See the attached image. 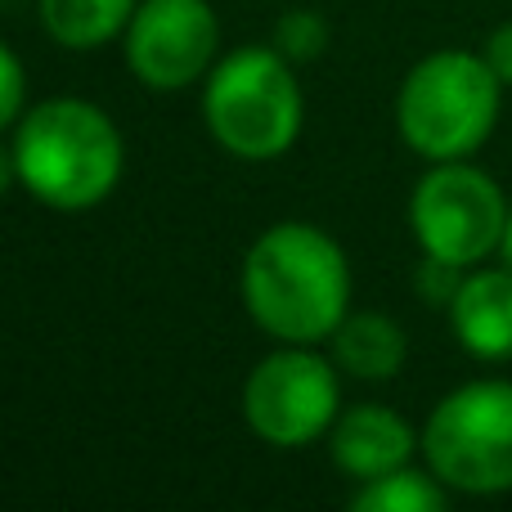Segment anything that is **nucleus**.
Masks as SVG:
<instances>
[{"instance_id":"obj_9","label":"nucleus","mask_w":512,"mask_h":512,"mask_svg":"<svg viewBox=\"0 0 512 512\" xmlns=\"http://www.w3.org/2000/svg\"><path fill=\"white\" fill-rule=\"evenodd\" d=\"M414 445V427L382 405L351 409L333 427V463L355 481H373L405 468Z\"/></svg>"},{"instance_id":"obj_11","label":"nucleus","mask_w":512,"mask_h":512,"mask_svg":"<svg viewBox=\"0 0 512 512\" xmlns=\"http://www.w3.org/2000/svg\"><path fill=\"white\" fill-rule=\"evenodd\" d=\"M333 355L351 378H391L405 364V333L387 315H346L333 333Z\"/></svg>"},{"instance_id":"obj_7","label":"nucleus","mask_w":512,"mask_h":512,"mask_svg":"<svg viewBox=\"0 0 512 512\" xmlns=\"http://www.w3.org/2000/svg\"><path fill=\"white\" fill-rule=\"evenodd\" d=\"M243 414L261 441L279 450H301L337 418L333 364L301 346L265 355L243 387Z\"/></svg>"},{"instance_id":"obj_18","label":"nucleus","mask_w":512,"mask_h":512,"mask_svg":"<svg viewBox=\"0 0 512 512\" xmlns=\"http://www.w3.org/2000/svg\"><path fill=\"white\" fill-rule=\"evenodd\" d=\"M499 248H504V256H508V265H512V212H508V230H504V243H499Z\"/></svg>"},{"instance_id":"obj_2","label":"nucleus","mask_w":512,"mask_h":512,"mask_svg":"<svg viewBox=\"0 0 512 512\" xmlns=\"http://www.w3.org/2000/svg\"><path fill=\"white\" fill-rule=\"evenodd\" d=\"M18 180L59 212H81L122 180V135L104 108L86 99H45L18 122Z\"/></svg>"},{"instance_id":"obj_14","label":"nucleus","mask_w":512,"mask_h":512,"mask_svg":"<svg viewBox=\"0 0 512 512\" xmlns=\"http://www.w3.org/2000/svg\"><path fill=\"white\" fill-rule=\"evenodd\" d=\"M274 41H279V54L292 63H306L319 59L328 45V23L315 14V9H288L274 27Z\"/></svg>"},{"instance_id":"obj_15","label":"nucleus","mask_w":512,"mask_h":512,"mask_svg":"<svg viewBox=\"0 0 512 512\" xmlns=\"http://www.w3.org/2000/svg\"><path fill=\"white\" fill-rule=\"evenodd\" d=\"M23 95H27V77H23V63L9 45H0V131L23 113Z\"/></svg>"},{"instance_id":"obj_5","label":"nucleus","mask_w":512,"mask_h":512,"mask_svg":"<svg viewBox=\"0 0 512 512\" xmlns=\"http://www.w3.org/2000/svg\"><path fill=\"white\" fill-rule=\"evenodd\" d=\"M423 450L432 472L468 495L512 490V382H472L436 405Z\"/></svg>"},{"instance_id":"obj_6","label":"nucleus","mask_w":512,"mask_h":512,"mask_svg":"<svg viewBox=\"0 0 512 512\" xmlns=\"http://www.w3.org/2000/svg\"><path fill=\"white\" fill-rule=\"evenodd\" d=\"M409 221H414V234L427 256L450 265H472L504 243L508 207L486 171L463 167L454 158L418 180Z\"/></svg>"},{"instance_id":"obj_1","label":"nucleus","mask_w":512,"mask_h":512,"mask_svg":"<svg viewBox=\"0 0 512 512\" xmlns=\"http://www.w3.org/2000/svg\"><path fill=\"white\" fill-rule=\"evenodd\" d=\"M351 270L324 230L306 221H283L252 243L243 261V301L270 337L310 346L333 337L346 319Z\"/></svg>"},{"instance_id":"obj_4","label":"nucleus","mask_w":512,"mask_h":512,"mask_svg":"<svg viewBox=\"0 0 512 512\" xmlns=\"http://www.w3.org/2000/svg\"><path fill=\"white\" fill-rule=\"evenodd\" d=\"M499 86L486 59L441 50L423 59L400 86V135L432 162H454L490 135L499 117Z\"/></svg>"},{"instance_id":"obj_10","label":"nucleus","mask_w":512,"mask_h":512,"mask_svg":"<svg viewBox=\"0 0 512 512\" xmlns=\"http://www.w3.org/2000/svg\"><path fill=\"white\" fill-rule=\"evenodd\" d=\"M450 319L459 342L472 355L508 360L512 355V265L508 270L468 274L450 301Z\"/></svg>"},{"instance_id":"obj_17","label":"nucleus","mask_w":512,"mask_h":512,"mask_svg":"<svg viewBox=\"0 0 512 512\" xmlns=\"http://www.w3.org/2000/svg\"><path fill=\"white\" fill-rule=\"evenodd\" d=\"M14 180H18V158H14V149H0V198L14 189Z\"/></svg>"},{"instance_id":"obj_12","label":"nucleus","mask_w":512,"mask_h":512,"mask_svg":"<svg viewBox=\"0 0 512 512\" xmlns=\"http://www.w3.org/2000/svg\"><path fill=\"white\" fill-rule=\"evenodd\" d=\"M135 0H41L45 32L68 50H95L126 32L135 18Z\"/></svg>"},{"instance_id":"obj_3","label":"nucleus","mask_w":512,"mask_h":512,"mask_svg":"<svg viewBox=\"0 0 512 512\" xmlns=\"http://www.w3.org/2000/svg\"><path fill=\"white\" fill-rule=\"evenodd\" d=\"M207 131L221 149L248 162H270L292 149L301 131V86L288 59L265 45L234 50L216 63L203 95Z\"/></svg>"},{"instance_id":"obj_16","label":"nucleus","mask_w":512,"mask_h":512,"mask_svg":"<svg viewBox=\"0 0 512 512\" xmlns=\"http://www.w3.org/2000/svg\"><path fill=\"white\" fill-rule=\"evenodd\" d=\"M486 63L495 68V77L504 81V86H512V23H504L486 41Z\"/></svg>"},{"instance_id":"obj_13","label":"nucleus","mask_w":512,"mask_h":512,"mask_svg":"<svg viewBox=\"0 0 512 512\" xmlns=\"http://www.w3.org/2000/svg\"><path fill=\"white\" fill-rule=\"evenodd\" d=\"M432 477H423V472H414L405 463V468L387 472V477L364 481V490L351 499V508L355 512H441L445 490Z\"/></svg>"},{"instance_id":"obj_8","label":"nucleus","mask_w":512,"mask_h":512,"mask_svg":"<svg viewBox=\"0 0 512 512\" xmlns=\"http://www.w3.org/2000/svg\"><path fill=\"white\" fill-rule=\"evenodd\" d=\"M216 14L207 0H144L126 27V63L153 90H180L216 54Z\"/></svg>"}]
</instances>
